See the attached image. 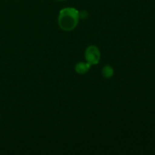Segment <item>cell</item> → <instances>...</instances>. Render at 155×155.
<instances>
[{"label":"cell","mask_w":155,"mask_h":155,"mask_svg":"<svg viewBox=\"0 0 155 155\" xmlns=\"http://www.w3.org/2000/svg\"><path fill=\"white\" fill-rule=\"evenodd\" d=\"M79 12L74 8H65L61 10L58 22L61 28L64 31H71L75 29L78 24Z\"/></svg>","instance_id":"1"},{"label":"cell","mask_w":155,"mask_h":155,"mask_svg":"<svg viewBox=\"0 0 155 155\" xmlns=\"http://www.w3.org/2000/svg\"><path fill=\"white\" fill-rule=\"evenodd\" d=\"M100 57V51L95 45H89L87 47L85 51V58L87 63L90 65L97 64L99 62Z\"/></svg>","instance_id":"2"},{"label":"cell","mask_w":155,"mask_h":155,"mask_svg":"<svg viewBox=\"0 0 155 155\" xmlns=\"http://www.w3.org/2000/svg\"><path fill=\"white\" fill-rule=\"evenodd\" d=\"M91 65L87 62H78L75 65V71L79 74H85L88 72Z\"/></svg>","instance_id":"3"},{"label":"cell","mask_w":155,"mask_h":155,"mask_svg":"<svg viewBox=\"0 0 155 155\" xmlns=\"http://www.w3.org/2000/svg\"><path fill=\"white\" fill-rule=\"evenodd\" d=\"M102 74L105 78H110L114 74V69L110 65H105L102 69Z\"/></svg>","instance_id":"4"},{"label":"cell","mask_w":155,"mask_h":155,"mask_svg":"<svg viewBox=\"0 0 155 155\" xmlns=\"http://www.w3.org/2000/svg\"><path fill=\"white\" fill-rule=\"evenodd\" d=\"M58 1H64V0H58Z\"/></svg>","instance_id":"5"}]
</instances>
